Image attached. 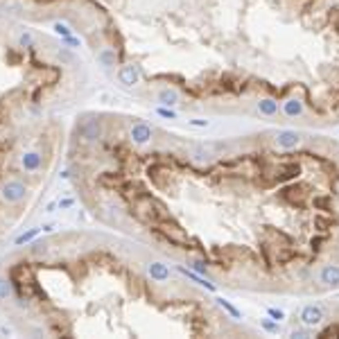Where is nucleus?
Instances as JSON below:
<instances>
[{"mask_svg":"<svg viewBox=\"0 0 339 339\" xmlns=\"http://www.w3.org/2000/svg\"><path fill=\"white\" fill-rule=\"evenodd\" d=\"M11 292H14L11 280L7 276H0V301H9L11 299Z\"/></svg>","mask_w":339,"mask_h":339,"instance_id":"obj_10","label":"nucleus"},{"mask_svg":"<svg viewBox=\"0 0 339 339\" xmlns=\"http://www.w3.org/2000/svg\"><path fill=\"white\" fill-rule=\"evenodd\" d=\"M72 204H75V199H62L59 201V208H70Z\"/></svg>","mask_w":339,"mask_h":339,"instance_id":"obj_14","label":"nucleus"},{"mask_svg":"<svg viewBox=\"0 0 339 339\" xmlns=\"http://www.w3.org/2000/svg\"><path fill=\"white\" fill-rule=\"evenodd\" d=\"M154 177L181 206L143 213L150 231L211 283L310 296L339 287V143L278 127L188 140Z\"/></svg>","mask_w":339,"mask_h":339,"instance_id":"obj_1","label":"nucleus"},{"mask_svg":"<svg viewBox=\"0 0 339 339\" xmlns=\"http://www.w3.org/2000/svg\"><path fill=\"white\" fill-rule=\"evenodd\" d=\"M52 30H55V34H59V36H72V30H70V25H66V23H55L52 25Z\"/></svg>","mask_w":339,"mask_h":339,"instance_id":"obj_11","label":"nucleus"},{"mask_svg":"<svg viewBox=\"0 0 339 339\" xmlns=\"http://www.w3.org/2000/svg\"><path fill=\"white\" fill-rule=\"evenodd\" d=\"M154 138V129L147 123H134L129 127V143L131 145H147Z\"/></svg>","mask_w":339,"mask_h":339,"instance_id":"obj_3","label":"nucleus"},{"mask_svg":"<svg viewBox=\"0 0 339 339\" xmlns=\"http://www.w3.org/2000/svg\"><path fill=\"white\" fill-rule=\"evenodd\" d=\"M156 100H158V104H163V106H174V104L181 102V93H179L177 89H161L158 95H156Z\"/></svg>","mask_w":339,"mask_h":339,"instance_id":"obj_6","label":"nucleus"},{"mask_svg":"<svg viewBox=\"0 0 339 339\" xmlns=\"http://www.w3.org/2000/svg\"><path fill=\"white\" fill-rule=\"evenodd\" d=\"M28 197V185L18 181V179H9L0 185V201L7 206H16Z\"/></svg>","mask_w":339,"mask_h":339,"instance_id":"obj_2","label":"nucleus"},{"mask_svg":"<svg viewBox=\"0 0 339 339\" xmlns=\"http://www.w3.org/2000/svg\"><path fill=\"white\" fill-rule=\"evenodd\" d=\"M21 167L25 172H39L43 167V154L36 150H30V152H23L21 154Z\"/></svg>","mask_w":339,"mask_h":339,"instance_id":"obj_4","label":"nucleus"},{"mask_svg":"<svg viewBox=\"0 0 339 339\" xmlns=\"http://www.w3.org/2000/svg\"><path fill=\"white\" fill-rule=\"evenodd\" d=\"M41 231H43V228H41V226L28 228V231H25V233H21V235H18L16 240H14V247H23V245H30V242H32V240H34V238H36V235L41 233Z\"/></svg>","mask_w":339,"mask_h":339,"instance_id":"obj_9","label":"nucleus"},{"mask_svg":"<svg viewBox=\"0 0 339 339\" xmlns=\"http://www.w3.org/2000/svg\"><path fill=\"white\" fill-rule=\"evenodd\" d=\"M118 77H120V84H124L127 89H131V86H136V84L140 82V66H136V63H127V66L120 68Z\"/></svg>","mask_w":339,"mask_h":339,"instance_id":"obj_5","label":"nucleus"},{"mask_svg":"<svg viewBox=\"0 0 339 339\" xmlns=\"http://www.w3.org/2000/svg\"><path fill=\"white\" fill-rule=\"evenodd\" d=\"M97 62H100V66H104V68L116 66V62H118L116 50H113V48H102V50L97 52Z\"/></svg>","mask_w":339,"mask_h":339,"instance_id":"obj_7","label":"nucleus"},{"mask_svg":"<svg viewBox=\"0 0 339 339\" xmlns=\"http://www.w3.org/2000/svg\"><path fill=\"white\" fill-rule=\"evenodd\" d=\"M18 43H21L23 48H32V45H34V36L30 32H25V34H21V36H18Z\"/></svg>","mask_w":339,"mask_h":339,"instance_id":"obj_12","label":"nucleus"},{"mask_svg":"<svg viewBox=\"0 0 339 339\" xmlns=\"http://www.w3.org/2000/svg\"><path fill=\"white\" fill-rule=\"evenodd\" d=\"M301 319H303L306 323H310V326H314V323L321 321V308H317V306H308L306 310L301 312Z\"/></svg>","mask_w":339,"mask_h":339,"instance_id":"obj_8","label":"nucleus"},{"mask_svg":"<svg viewBox=\"0 0 339 339\" xmlns=\"http://www.w3.org/2000/svg\"><path fill=\"white\" fill-rule=\"evenodd\" d=\"M62 43L63 45H70V48H79V45H82V39H75V36H63Z\"/></svg>","mask_w":339,"mask_h":339,"instance_id":"obj_13","label":"nucleus"}]
</instances>
